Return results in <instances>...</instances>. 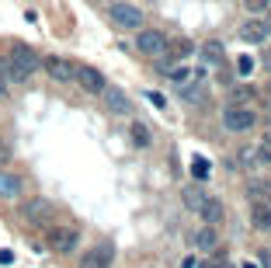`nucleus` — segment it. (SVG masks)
Wrapping results in <instances>:
<instances>
[{
	"instance_id": "nucleus-35",
	"label": "nucleus",
	"mask_w": 271,
	"mask_h": 268,
	"mask_svg": "<svg viewBox=\"0 0 271 268\" xmlns=\"http://www.w3.org/2000/svg\"><path fill=\"white\" fill-rule=\"evenodd\" d=\"M264 25H268V32H271V18H264Z\"/></svg>"
},
{
	"instance_id": "nucleus-5",
	"label": "nucleus",
	"mask_w": 271,
	"mask_h": 268,
	"mask_svg": "<svg viewBox=\"0 0 271 268\" xmlns=\"http://www.w3.org/2000/svg\"><path fill=\"white\" fill-rule=\"evenodd\" d=\"M7 59H11V66L18 70L21 80H28V77H32V74H35V70L42 66V56L35 53V49H32V45H21V42H18V45H11Z\"/></svg>"
},
{
	"instance_id": "nucleus-16",
	"label": "nucleus",
	"mask_w": 271,
	"mask_h": 268,
	"mask_svg": "<svg viewBox=\"0 0 271 268\" xmlns=\"http://www.w3.org/2000/svg\"><path fill=\"white\" fill-rule=\"evenodd\" d=\"M192 244H195V251H205V254H209V251H215V248H219V233H215V227H209V223H205V227L192 237Z\"/></svg>"
},
{
	"instance_id": "nucleus-3",
	"label": "nucleus",
	"mask_w": 271,
	"mask_h": 268,
	"mask_svg": "<svg viewBox=\"0 0 271 268\" xmlns=\"http://www.w3.org/2000/svg\"><path fill=\"white\" fill-rule=\"evenodd\" d=\"M108 21H112L115 28H122V32H139V28L146 25V14H143L136 4L118 0V4H112V7H108Z\"/></svg>"
},
{
	"instance_id": "nucleus-17",
	"label": "nucleus",
	"mask_w": 271,
	"mask_h": 268,
	"mask_svg": "<svg viewBox=\"0 0 271 268\" xmlns=\"http://www.w3.org/2000/svg\"><path fill=\"white\" fill-rule=\"evenodd\" d=\"M205 195H209V191L195 181V185H188V188L181 191V202H184V209H188V212H198V209H202V202H205Z\"/></svg>"
},
{
	"instance_id": "nucleus-28",
	"label": "nucleus",
	"mask_w": 271,
	"mask_h": 268,
	"mask_svg": "<svg viewBox=\"0 0 271 268\" xmlns=\"http://www.w3.org/2000/svg\"><path fill=\"white\" fill-rule=\"evenodd\" d=\"M236 164H240V167L254 164V150H240V153H236Z\"/></svg>"
},
{
	"instance_id": "nucleus-29",
	"label": "nucleus",
	"mask_w": 271,
	"mask_h": 268,
	"mask_svg": "<svg viewBox=\"0 0 271 268\" xmlns=\"http://www.w3.org/2000/svg\"><path fill=\"white\" fill-rule=\"evenodd\" d=\"M181 268H198V258H195V254H184V258H181Z\"/></svg>"
},
{
	"instance_id": "nucleus-32",
	"label": "nucleus",
	"mask_w": 271,
	"mask_h": 268,
	"mask_svg": "<svg viewBox=\"0 0 271 268\" xmlns=\"http://www.w3.org/2000/svg\"><path fill=\"white\" fill-rule=\"evenodd\" d=\"M264 70L271 74V45H264Z\"/></svg>"
},
{
	"instance_id": "nucleus-13",
	"label": "nucleus",
	"mask_w": 271,
	"mask_h": 268,
	"mask_svg": "<svg viewBox=\"0 0 271 268\" xmlns=\"http://www.w3.org/2000/svg\"><path fill=\"white\" fill-rule=\"evenodd\" d=\"M24 195V178L14 171H0V199L4 202H18Z\"/></svg>"
},
{
	"instance_id": "nucleus-22",
	"label": "nucleus",
	"mask_w": 271,
	"mask_h": 268,
	"mask_svg": "<svg viewBox=\"0 0 271 268\" xmlns=\"http://www.w3.org/2000/svg\"><path fill=\"white\" fill-rule=\"evenodd\" d=\"M254 98H257V91L254 87H240V91H233V98H230V105H240V108H247Z\"/></svg>"
},
{
	"instance_id": "nucleus-31",
	"label": "nucleus",
	"mask_w": 271,
	"mask_h": 268,
	"mask_svg": "<svg viewBox=\"0 0 271 268\" xmlns=\"http://www.w3.org/2000/svg\"><path fill=\"white\" fill-rule=\"evenodd\" d=\"M14 261V251H0V265H11Z\"/></svg>"
},
{
	"instance_id": "nucleus-20",
	"label": "nucleus",
	"mask_w": 271,
	"mask_h": 268,
	"mask_svg": "<svg viewBox=\"0 0 271 268\" xmlns=\"http://www.w3.org/2000/svg\"><path fill=\"white\" fill-rule=\"evenodd\" d=\"M209 174H212V164H209L205 157H195L192 160V178L202 185V181H209Z\"/></svg>"
},
{
	"instance_id": "nucleus-9",
	"label": "nucleus",
	"mask_w": 271,
	"mask_h": 268,
	"mask_svg": "<svg viewBox=\"0 0 271 268\" xmlns=\"http://www.w3.org/2000/svg\"><path fill=\"white\" fill-rule=\"evenodd\" d=\"M97 98L104 101V108H108L112 115H132V101H129V94H125L122 87H115V84H108Z\"/></svg>"
},
{
	"instance_id": "nucleus-10",
	"label": "nucleus",
	"mask_w": 271,
	"mask_h": 268,
	"mask_svg": "<svg viewBox=\"0 0 271 268\" xmlns=\"http://www.w3.org/2000/svg\"><path fill=\"white\" fill-rule=\"evenodd\" d=\"M73 80H77L87 94H101V91L108 87V77L101 74V70H94V66H77V70H73Z\"/></svg>"
},
{
	"instance_id": "nucleus-33",
	"label": "nucleus",
	"mask_w": 271,
	"mask_h": 268,
	"mask_svg": "<svg viewBox=\"0 0 271 268\" xmlns=\"http://www.w3.org/2000/svg\"><path fill=\"white\" fill-rule=\"evenodd\" d=\"M7 91H11V84H7V80L0 77V98H7Z\"/></svg>"
},
{
	"instance_id": "nucleus-7",
	"label": "nucleus",
	"mask_w": 271,
	"mask_h": 268,
	"mask_svg": "<svg viewBox=\"0 0 271 268\" xmlns=\"http://www.w3.org/2000/svg\"><path fill=\"white\" fill-rule=\"evenodd\" d=\"M112 261H115V244L112 240H101L91 251H84L80 268H112Z\"/></svg>"
},
{
	"instance_id": "nucleus-34",
	"label": "nucleus",
	"mask_w": 271,
	"mask_h": 268,
	"mask_svg": "<svg viewBox=\"0 0 271 268\" xmlns=\"http://www.w3.org/2000/svg\"><path fill=\"white\" fill-rule=\"evenodd\" d=\"M243 268H257V265H254V261H247V265H243Z\"/></svg>"
},
{
	"instance_id": "nucleus-15",
	"label": "nucleus",
	"mask_w": 271,
	"mask_h": 268,
	"mask_svg": "<svg viewBox=\"0 0 271 268\" xmlns=\"http://www.w3.org/2000/svg\"><path fill=\"white\" fill-rule=\"evenodd\" d=\"M198 216H202V223H209V227H215V223H223V202L219 199H212V195H205V202H202V209H198Z\"/></svg>"
},
{
	"instance_id": "nucleus-24",
	"label": "nucleus",
	"mask_w": 271,
	"mask_h": 268,
	"mask_svg": "<svg viewBox=\"0 0 271 268\" xmlns=\"http://www.w3.org/2000/svg\"><path fill=\"white\" fill-rule=\"evenodd\" d=\"M192 49H195V45L188 42V38H177V42H171V49H167V56L174 53V56H181V59H184V56H192Z\"/></svg>"
},
{
	"instance_id": "nucleus-1",
	"label": "nucleus",
	"mask_w": 271,
	"mask_h": 268,
	"mask_svg": "<svg viewBox=\"0 0 271 268\" xmlns=\"http://www.w3.org/2000/svg\"><path fill=\"white\" fill-rule=\"evenodd\" d=\"M223 129L233 136H247L257 129V112L254 108H240V105H226L223 108Z\"/></svg>"
},
{
	"instance_id": "nucleus-12",
	"label": "nucleus",
	"mask_w": 271,
	"mask_h": 268,
	"mask_svg": "<svg viewBox=\"0 0 271 268\" xmlns=\"http://www.w3.org/2000/svg\"><path fill=\"white\" fill-rule=\"evenodd\" d=\"M156 66L164 70V77L174 84L177 91H184V87H192V84H195V70H192V66H184V63H181V66H167V59H156Z\"/></svg>"
},
{
	"instance_id": "nucleus-23",
	"label": "nucleus",
	"mask_w": 271,
	"mask_h": 268,
	"mask_svg": "<svg viewBox=\"0 0 271 268\" xmlns=\"http://www.w3.org/2000/svg\"><path fill=\"white\" fill-rule=\"evenodd\" d=\"M243 7L251 11L254 18H264V14H271V0H243Z\"/></svg>"
},
{
	"instance_id": "nucleus-14",
	"label": "nucleus",
	"mask_w": 271,
	"mask_h": 268,
	"mask_svg": "<svg viewBox=\"0 0 271 268\" xmlns=\"http://www.w3.org/2000/svg\"><path fill=\"white\" fill-rule=\"evenodd\" d=\"M251 227L271 233V202H251Z\"/></svg>"
},
{
	"instance_id": "nucleus-30",
	"label": "nucleus",
	"mask_w": 271,
	"mask_h": 268,
	"mask_svg": "<svg viewBox=\"0 0 271 268\" xmlns=\"http://www.w3.org/2000/svg\"><path fill=\"white\" fill-rule=\"evenodd\" d=\"M257 98H264V105H268V108H271V80H268V84H264V91H261V94H257Z\"/></svg>"
},
{
	"instance_id": "nucleus-25",
	"label": "nucleus",
	"mask_w": 271,
	"mask_h": 268,
	"mask_svg": "<svg viewBox=\"0 0 271 268\" xmlns=\"http://www.w3.org/2000/svg\"><path fill=\"white\" fill-rule=\"evenodd\" d=\"M254 153H257V160H261V164H271V136H264V139L254 147Z\"/></svg>"
},
{
	"instance_id": "nucleus-2",
	"label": "nucleus",
	"mask_w": 271,
	"mask_h": 268,
	"mask_svg": "<svg viewBox=\"0 0 271 268\" xmlns=\"http://www.w3.org/2000/svg\"><path fill=\"white\" fill-rule=\"evenodd\" d=\"M167 49H171V42L164 32H156V28H139V35H136V53L146 59H164L167 56Z\"/></svg>"
},
{
	"instance_id": "nucleus-19",
	"label": "nucleus",
	"mask_w": 271,
	"mask_h": 268,
	"mask_svg": "<svg viewBox=\"0 0 271 268\" xmlns=\"http://www.w3.org/2000/svg\"><path fill=\"white\" fill-rule=\"evenodd\" d=\"M247 199L251 202H271V181H251L247 185Z\"/></svg>"
},
{
	"instance_id": "nucleus-36",
	"label": "nucleus",
	"mask_w": 271,
	"mask_h": 268,
	"mask_svg": "<svg viewBox=\"0 0 271 268\" xmlns=\"http://www.w3.org/2000/svg\"><path fill=\"white\" fill-rule=\"evenodd\" d=\"M94 4H104V0H94Z\"/></svg>"
},
{
	"instance_id": "nucleus-8",
	"label": "nucleus",
	"mask_w": 271,
	"mask_h": 268,
	"mask_svg": "<svg viewBox=\"0 0 271 268\" xmlns=\"http://www.w3.org/2000/svg\"><path fill=\"white\" fill-rule=\"evenodd\" d=\"M45 240H49V248L56 251V254H70V251L77 248L80 233H77V227H49Z\"/></svg>"
},
{
	"instance_id": "nucleus-11",
	"label": "nucleus",
	"mask_w": 271,
	"mask_h": 268,
	"mask_svg": "<svg viewBox=\"0 0 271 268\" xmlns=\"http://www.w3.org/2000/svg\"><path fill=\"white\" fill-rule=\"evenodd\" d=\"M42 66H45V74L52 77V80H59V84H70V80H73V70H77V63H70L66 56H45Z\"/></svg>"
},
{
	"instance_id": "nucleus-6",
	"label": "nucleus",
	"mask_w": 271,
	"mask_h": 268,
	"mask_svg": "<svg viewBox=\"0 0 271 268\" xmlns=\"http://www.w3.org/2000/svg\"><path fill=\"white\" fill-rule=\"evenodd\" d=\"M236 38H240L243 45H268L271 32H268V25H264V18H247L236 28Z\"/></svg>"
},
{
	"instance_id": "nucleus-27",
	"label": "nucleus",
	"mask_w": 271,
	"mask_h": 268,
	"mask_svg": "<svg viewBox=\"0 0 271 268\" xmlns=\"http://www.w3.org/2000/svg\"><path fill=\"white\" fill-rule=\"evenodd\" d=\"M257 268H271V248L257 251Z\"/></svg>"
},
{
	"instance_id": "nucleus-18",
	"label": "nucleus",
	"mask_w": 271,
	"mask_h": 268,
	"mask_svg": "<svg viewBox=\"0 0 271 268\" xmlns=\"http://www.w3.org/2000/svg\"><path fill=\"white\" fill-rule=\"evenodd\" d=\"M202 59H205V66H223L226 53H223L219 42H205V45H202Z\"/></svg>"
},
{
	"instance_id": "nucleus-26",
	"label": "nucleus",
	"mask_w": 271,
	"mask_h": 268,
	"mask_svg": "<svg viewBox=\"0 0 271 268\" xmlns=\"http://www.w3.org/2000/svg\"><path fill=\"white\" fill-rule=\"evenodd\" d=\"M236 70H240V77H251L254 74V56H240L236 59Z\"/></svg>"
},
{
	"instance_id": "nucleus-4",
	"label": "nucleus",
	"mask_w": 271,
	"mask_h": 268,
	"mask_svg": "<svg viewBox=\"0 0 271 268\" xmlns=\"http://www.w3.org/2000/svg\"><path fill=\"white\" fill-rule=\"evenodd\" d=\"M21 220L28 223V227H52V216H56V206L49 202V199H28V202H21Z\"/></svg>"
},
{
	"instance_id": "nucleus-21",
	"label": "nucleus",
	"mask_w": 271,
	"mask_h": 268,
	"mask_svg": "<svg viewBox=\"0 0 271 268\" xmlns=\"http://www.w3.org/2000/svg\"><path fill=\"white\" fill-rule=\"evenodd\" d=\"M129 136H132L136 147H150V143H153V136H150V129H146L143 122H132V126H129Z\"/></svg>"
}]
</instances>
